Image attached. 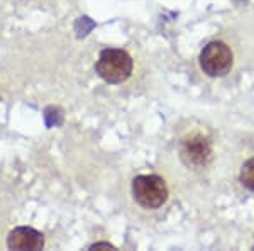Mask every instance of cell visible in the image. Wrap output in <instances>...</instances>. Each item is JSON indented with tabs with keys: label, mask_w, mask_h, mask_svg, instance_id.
I'll list each match as a JSON object with an SVG mask.
<instances>
[{
	"label": "cell",
	"mask_w": 254,
	"mask_h": 251,
	"mask_svg": "<svg viewBox=\"0 0 254 251\" xmlns=\"http://www.w3.org/2000/svg\"><path fill=\"white\" fill-rule=\"evenodd\" d=\"M134 61L124 49H104L95 65L98 77L107 84H122L130 77Z\"/></svg>",
	"instance_id": "obj_1"
},
{
	"label": "cell",
	"mask_w": 254,
	"mask_h": 251,
	"mask_svg": "<svg viewBox=\"0 0 254 251\" xmlns=\"http://www.w3.org/2000/svg\"><path fill=\"white\" fill-rule=\"evenodd\" d=\"M132 197L144 209H159L168 200L166 182L158 175H137L132 180Z\"/></svg>",
	"instance_id": "obj_2"
},
{
	"label": "cell",
	"mask_w": 254,
	"mask_h": 251,
	"mask_svg": "<svg viewBox=\"0 0 254 251\" xmlns=\"http://www.w3.org/2000/svg\"><path fill=\"white\" fill-rule=\"evenodd\" d=\"M200 68L208 77H224L231 72L234 56L231 48L222 41H212L200 53Z\"/></svg>",
	"instance_id": "obj_3"
},
{
	"label": "cell",
	"mask_w": 254,
	"mask_h": 251,
	"mask_svg": "<svg viewBox=\"0 0 254 251\" xmlns=\"http://www.w3.org/2000/svg\"><path fill=\"white\" fill-rule=\"evenodd\" d=\"M180 156L188 167L202 168L210 163L212 160V145L207 136L203 134H191L182 141L180 146Z\"/></svg>",
	"instance_id": "obj_4"
},
{
	"label": "cell",
	"mask_w": 254,
	"mask_h": 251,
	"mask_svg": "<svg viewBox=\"0 0 254 251\" xmlns=\"http://www.w3.org/2000/svg\"><path fill=\"white\" fill-rule=\"evenodd\" d=\"M7 246L17 251H39L44 248V236L34 228L20 226L7 236Z\"/></svg>",
	"instance_id": "obj_5"
},
{
	"label": "cell",
	"mask_w": 254,
	"mask_h": 251,
	"mask_svg": "<svg viewBox=\"0 0 254 251\" xmlns=\"http://www.w3.org/2000/svg\"><path fill=\"white\" fill-rule=\"evenodd\" d=\"M241 183L244 185L246 188L254 192V158L248 160L243 168H241Z\"/></svg>",
	"instance_id": "obj_6"
},
{
	"label": "cell",
	"mask_w": 254,
	"mask_h": 251,
	"mask_svg": "<svg viewBox=\"0 0 254 251\" xmlns=\"http://www.w3.org/2000/svg\"><path fill=\"white\" fill-rule=\"evenodd\" d=\"M90 250H116V246L110 245V243H93Z\"/></svg>",
	"instance_id": "obj_7"
}]
</instances>
